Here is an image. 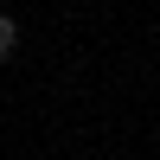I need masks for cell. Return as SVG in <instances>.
<instances>
[{
	"instance_id": "6da1fadb",
	"label": "cell",
	"mask_w": 160,
	"mask_h": 160,
	"mask_svg": "<svg viewBox=\"0 0 160 160\" xmlns=\"http://www.w3.org/2000/svg\"><path fill=\"white\" fill-rule=\"evenodd\" d=\"M13 51H19V19H13V13H0V64H7Z\"/></svg>"
}]
</instances>
